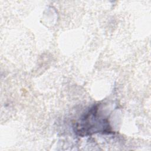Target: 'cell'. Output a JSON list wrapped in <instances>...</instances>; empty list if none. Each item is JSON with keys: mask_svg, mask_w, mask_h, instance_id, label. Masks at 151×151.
<instances>
[{"mask_svg": "<svg viewBox=\"0 0 151 151\" xmlns=\"http://www.w3.org/2000/svg\"><path fill=\"white\" fill-rule=\"evenodd\" d=\"M98 106L93 107L76 126V133L84 136L96 133H109L110 127L107 119L98 114Z\"/></svg>", "mask_w": 151, "mask_h": 151, "instance_id": "6da1fadb", "label": "cell"}]
</instances>
